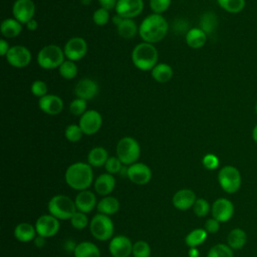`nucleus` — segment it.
<instances>
[{
    "label": "nucleus",
    "mask_w": 257,
    "mask_h": 257,
    "mask_svg": "<svg viewBox=\"0 0 257 257\" xmlns=\"http://www.w3.org/2000/svg\"><path fill=\"white\" fill-rule=\"evenodd\" d=\"M169 31V23L162 14L152 13L139 25V35L144 42L157 43L163 40Z\"/></svg>",
    "instance_id": "obj_1"
},
{
    "label": "nucleus",
    "mask_w": 257,
    "mask_h": 257,
    "mask_svg": "<svg viewBox=\"0 0 257 257\" xmlns=\"http://www.w3.org/2000/svg\"><path fill=\"white\" fill-rule=\"evenodd\" d=\"M64 179L70 188L78 191L86 190L93 180L91 166L82 162L74 163L66 169Z\"/></svg>",
    "instance_id": "obj_2"
},
{
    "label": "nucleus",
    "mask_w": 257,
    "mask_h": 257,
    "mask_svg": "<svg viewBox=\"0 0 257 257\" xmlns=\"http://www.w3.org/2000/svg\"><path fill=\"white\" fill-rule=\"evenodd\" d=\"M159 52L152 43L141 42L132 51V61L136 68L142 71H151L158 63Z\"/></svg>",
    "instance_id": "obj_3"
},
{
    "label": "nucleus",
    "mask_w": 257,
    "mask_h": 257,
    "mask_svg": "<svg viewBox=\"0 0 257 257\" xmlns=\"http://www.w3.org/2000/svg\"><path fill=\"white\" fill-rule=\"evenodd\" d=\"M63 49L56 44H48L42 47L36 57L37 64L43 69L58 68L64 59Z\"/></svg>",
    "instance_id": "obj_4"
},
{
    "label": "nucleus",
    "mask_w": 257,
    "mask_h": 257,
    "mask_svg": "<svg viewBox=\"0 0 257 257\" xmlns=\"http://www.w3.org/2000/svg\"><path fill=\"white\" fill-rule=\"evenodd\" d=\"M141 155L139 142L132 137H123L116 144V157L123 165L137 163Z\"/></svg>",
    "instance_id": "obj_5"
},
{
    "label": "nucleus",
    "mask_w": 257,
    "mask_h": 257,
    "mask_svg": "<svg viewBox=\"0 0 257 257\" xmlns=\"http://www.w3.org/2000/svg\"><path fill=\"white\" fill-rule=\"evenodd\" d=\"M48 211L50 215L59 220H67L71 219L73 214L76 212V206L69 197L56 195L48 202Z\"/></svg>",
    "instance_id": "obj_6"
},
{
    "label": "nucleus",
    "mask_w": 257,
    "mask_h": 257,
    "mask_svg": "<svg viewBox=\"0 0 257 257\" xmlns=\"http://www.w3.org/2000/svg\"><path fill=\"white\" fill-rule=\"evenodd\" d=\"M241 175L234 166H224L218 173V182L220 187L228 194L236 193L241 186Z\"/></svg>",
    "instance_id": "obj_7"
},
{
    "label": "nucleus",
    "mask_w": 257,
    "mask_h": 257,
    "mask_svg": "<svg viewBox=\"0 0 257 257\" xmlns=\"http://www.w3.org/2000/svg\"><path fill=\"white\" fill-rule=\"evenodd\" d=\"M92 236L99 241H106L113 234V223L111 219L104 214H96L89 225Z\"/></svg>",
    "instance_id": "obj_8"
},
{
    "label": "nucleus",
    "mask_w": 257,
    "mask_h": 257,
    "mask_svg": "<svg viewBox=\"0 0 257 257\" xmlns=\"http://www.w3.org/2000/svg\"><path fill=\"white\" fill-rule=\"evenodd\" d=\"M87 48V43L84 38L74 36L66 41L63 47V51L66 59L75 62L82 59L86 55Z\"/></svg>",
    "instance_id": "obj_9"
},
{
    "label": "nucleus",
    "mask_w": 257,
    "mask_h": 257,
    "mask_svg": "<svg viewBox=\"0 0 257 257\" xmlns=\"http://www.w3.org/2000/svg\"><path fill=\"white\" fill-rule=\"evenodd\" d=\"M78 124L86 136H92L96 134L102 125V116L95 109H87L80 117Z\"/></svg>",
    "instance_id": "obj_10"
},
{
    "label": "nucleus",
    "mask_w": 257,
    "mask_h": 257,
    "mask_svg": "<svg viewBox=\"0 0 257 257\" xmlns=\"http://www.w3.org/2000/svg\"><path fill=\"white\" fill-rule=\"evenodd\" d=\"M5 58L11 66L16 68H23L30 63L31 52L27 47L23 45H14L10 47Z\"/></svg>",
    "instance_id": "obj_11"
},
{
    "label": "nucleus",
    "mask_w": 257,
    "mask_h": 257,
    "mask_svg": "<svg viewBox=\"0 0 257 257\" xmlns=\"http://www.w3.org/2000/svg\"><path fill=\"white\" fill-rule=\"evenodd\" d=\"M12 14L20 23L26 24L34 17L35 4L32 0H15L12 5Z\"/></svg>",
    "instance_id": "obj_12"
},
{
    "label": "nucleus",
    "mask_w": 257,
    "mask_h": 257,
    "mask_svg": "<svg viewBox=\"0 0 257 257\" xmlns=\"http://www.w3.org/2000/svg\"><path fill=\"white\" fill-rule=\"evenodd\" d=\"M115 13L122 18L134 19L139 16L144 10L143 0H117L114 8Z\"/></svg>",
    "instance_id": "obj_13"
},
{
    "label": "nucleus",
    "mask_w": 257,
    "mask_h": 257,
    "mask_svg": "<svg viewBox=\"0 0 257 257\" xmlns=\"http://www.w3.org/2000/svg\"><path fill=\"white\" fill-rule=\"evenodd\" d=\"M126 177L137 185H146L151 181L152 171L144 163H135L126 169Z\"/></svg>",
    "instance_id": "obj_14"
},
{
    "label": "nucleus",
    "mask_w": 257,
    "mask_h": 257,
    "mask_svg": "<svg viewBox=\"0 0 257 257\" xmlns=\"http://www.w3.org/2000/svg\"><path fill=\"white\" fill-rule=\"evenodd\" d=\"M36 233L44 238L52 237L57 234L59 230L58 219L52 215H42L35 223Z\"/></svg>",
    "instance_id": "obj_15"
},
{
    "label": "nucleus",
    "mask_w": 257,
    "mask_h": 257,
    "mask_svg": "<svg viewBox=\"0 0 257 257\" xmlns=\"http://www.w3.org/2000/svg\"><path fill=\"white\" fill-rule=\"evenodd\" d=\"M212 216L219 222H227L234 215V205L226 198L217 199L211 208Z\"/></svg>",
    "instance_id": "obj_16"
},
{
    "label": "nucleus",
    "mask_w": 257,
    "mask_h": 257,
    "mask_svg": "<svg viewBox=\"0 0 257 257\" xmlns=\"http://www.w3.org/2000/svg\"><path fill=\"white\" fill-rule=\"evenodd\" d=\"M75 96L85 100H90L98 93V84L95 80L84 77L77 81L74 87Z\"/></svg>",
    "instance_id": "obj_17"
},
{
    "label": "nucleus",
    "mask_w": 257,
    "mask_h": 257,
    "mask_svg": "<svg viewBox=\"0 0 257 257\" xmlns=\"http://www.w3.org/2000/svg\"><path fill=\"white\" fill-rule=\"evenodd\" d=\"M133 245L127 237L119 235L110 240L108 249L113 257H128L133 252Z\"/></svg>",
    "instance_id": "obj_18"
},
{
    "label": "nucleus",
    "mask_w": 257,
    "mask_h": 257,
    "mask_svg": "<svg viewBox=\"0 0 257 257\" xmlns=\"http://www.w3.org/2000/svg\"><path fill=\"white\" fill-rule=\"evenodd\" d=\"M63 100L61 97L55 94H46L39 98L38 107L41 111L49 115H56L63 109Z\"/></svg>",
    "instance_id": "obj_19"
},
{
    "label": "nucleus",
    "mask_w": 257,
    "mask_h": 257,
    "mask_svg": "<svg viewBox=\"0 0 257 257\" xmlns=\"http://www.w3.org/2000/svg\"><path fill=\"white\" fill-rule=\"evenodd\" d=\"M196 195L190 189H183L178 191L173 196V205L176 209L181 211H186L192 208L196 202Z\"/></svg>",
    "instance_id": "obj_20"
},
{
    "label": "nucleus",
    "mask_w": 257,
    "mask_h": 257,
    "mask_svg": "<svg viewBox=\"0 0 257 257\" xmlns=\"http://www.w3.org/2000/svg\"><path fill=\"white\" fill-rule=\"evenodd\" d=\"M76 210L82 213L91 212L96 205L95 195L87 190L80 191L74 200Z\"/></svg>",
    "instance_id": "obj_21"
},
{
    "label": "nucleus",
    "mask_w": 257,
    "mask_h": 257,
    "mask_svg": "<svg viewBox=\"0 0 257 257\" xmlns=\"http://www.w3.org/2000/svg\"><path fill=\"white\" fill-rule=\"evenodd\" d=\"M208 35L200 28H190L185 34V41L187 45L193 49H199L203 47L207 42Z\"/></svg>",
    "instance_id": "obj_22"
},
{
    "label": "nucleus",
    "mask_w": 257,
    "mask_h": 257,
    "mask_svg": "<svg viewBox=\"0 0 257 257\" xmlns=\"http://www.w3.org/2000/svg\"><path fill=\"white\" fill-rule=\"evenodd\" d=\"M115 187V179L111 174H101L99 175L94 182V190L96 193L102 196L110 194Z\"/></svg>",
    "instance_id": "obj_23"
},
{
    "label": "nucleus",
    "mask_w": 257,
    "mask_h": 257,
    "mask_svg": "<svg viewBox=\"0 0 257 257\" xmlns=\"http://www.w3.org/2000/svg\"><path fill=\"white\" fill-rule=\"evenodd\" d=\"M0 31L5 38L17 37L22 31V23H20L14 17L6 18L1 22Z\"/></svg>",
    "instance_id": "obj_24"
},
{
    "label": "nucleus",
    "mask_w": 257,
    "mask_h": 257,
    "mask_svg": "<svg viewBox=\"0 0 257 257\" xmlns=\"http://www.w3.org/2000/svg\"><path fill=\"white\" fill-rule=\"evenodd\" d=\"M152 77L159 83H166L170 81L173 77L174 71L171 65L168 63H157L155 67L151 70Z\"/></svg>",
    "instance_id": "obj_25"
},
{
    "label": "nucleus",
    "mask_w": 257,
    "mask_h": 257,
    "mask_svg": "<svg viewBox=\"0 0 257 257\" xmlns=\"http://www.w3.org/2000/svg\"><path fill=\"white\" fill-rule=\"evenodd\" d=\"M117 34L124 39H133L139 33V26L134 19L123 18L118 25H116Z\"/></svg>",
    "instance_id": "obj_26"
},
{
    "label": "nucleus",
    "mask_w": 257,
    "mask_h": 257,
    "mask_svg": "<svg viewBox=\"0 0 257 257\" xmlns=\"http://www.w3.org/2000/svg\"><path fill=\"white\" fill-rule=\"evenodd\" d=\"M108 158L107 151L102 147L92 148L87 155V161L91 167L104 166Z\"/></svg>",
    "instance_id": "obj_27"
},
{
    "label": "nucleus",
    "mask_w": 257,
    "mask_h": 257,
    "mask_svg": "<svg viewBox=\"0 0 257 257\" xmlns=\"http://www.w3.org/2000/svg\"><path fill=\"white\" fill-rule=\"evenodd\" d=\"M246 241H247V235L245 231L240 228H235L231 230L227 237L228 246L234 250L242 249L246 244Z\"/></svg>",
    "instance_id": "obj_28"
},
{
    "label": "nucleus",
    "mask_w": 257,
    "mask_h": 257,
    "mask_svg": "<svg viewBox=\"0 0 257 257\" xmlns=\"http://www.w3.org/2000/svg\"><path fill=\"white\" fill-rule=\"evenodd\" d=\"M73 253L75 257H100L98 247L88 241L78 243L75 246Z\"/></svg>",
    "instance_id": "obj_29"
},
{
    "label": "nucleus",
    "mask_w": 257,
    "mask_h": 257,
    "mask_svg": "<svg viewBox=\"0 0 257 257\" xmlns=\"http://www.w3.org/2000/svg\"><path fill=\"white\" fill-rule=\"evenodd\" d=\"M35 234L36 229L29 223H20L14 229V236L20 242H30Z\"/></svg>",
    "instance_id": "obj_30"
},
{
    "label": "nucleus",
    "mask_w": 257,
    "mask_h": 257,
    "mask_svg": "<svg viewBox=\"0 0 257 257\" xmlns=\"http://www.w3.org/2000/svg\"><path fill=\"white\" fill-rule=\"evenodd\" d=\"M218 26V17L215 13L208 11L205 12L201 18H200V23H199V27L208 35V34H212Z\"/></svg>",
    "instance_id": "obj_31"
},
{
    "label": "nucleus",
    "mask_w": 257,
    "mask_h": 257,
    "mask_svg": "<svg viewBox=\"0 0 257 257\" xmlns=\"http://www.w3.org/2000/svg\"><path fill=\"white\" fill-rule=\"evenodd\" d=\"M119 209V202L114 197H104L97 203V210L100 214L112 215Z\"/></svg>",
    "instance_id": "obj_32"
},
{
    "label": "nucleus",
    "mask_w": 257,
    "mask_h": 257,
    "mask_svg": "<svg viewBox=\"0 0 257 257\" xmlns=\"http://www.w3.org/2000/svg\"><path fill=\"white\" fill-rule=\"evenodd\" d=\"M207 235L208 232L205 229H195L186 236L185 242L190 248L197 247L205 242V240L207 239Z\"/></svg>",
    "instance_id": "obj_33"
},
{
    "label": "nucleus",
    "mask_w": 257,
    "mask_h": 257,
    "mask_svg": "<svg viewBox=\"0 0 257 257\" xmlns=\"http://www.w3.org/2000/svg\"><path fill=\"white\" fill-rule=\"evenodd\" d=\"M58 72L62 78L69 80L74 78L77 75L78 68L74 61L65 59L58 67Z\"/></svg>",
    "instance_id": "obj_34"
},
{
    "label": "nucleus",
    "mask_w": 257,
    "mask_h": 257,
    "mask_svg": "<svg viewBox=\"0 0 257 257\" xmlns=\"http://www.w3.org/2000/svg\"><path fill=\"white\" fill-rule=\"evenodd\" d=\"M219 6L232 14H236L241 12L245 7V0H217Z\"/></svg>",
    "instance_id": "obj_35"
},
{
    "label": "nucleus",
    "mask_w": 257,
    "mask_h": 257,
    "mask_svg": "<svg viewBox=\"0 0 257 257\" xmlns=\"http://www.w3.org/2000/svg\"><path fill=\"white\" fill-rule=\"evenodd\" d=\"M207 257H233V249L225 244H217L209 250Z\"/></svg>",
    "instance_id": "obj_36"
},
{
    "label": "nucleus",
    "mask_w": 257,
    "mask_h": 257,
    "mask_svg": "<svg viewBox=\"0 0 257 257\" xmlns=\"http://www.w3.org/2000/svg\"><path fill=\"white\" fill-rule=\"evenodd\" d=\"M64 136L67 141H69L71 143H76L81 140L83 133H82L79 124L71 123L66 126V128L64 131Z\"/></svg>",
    "instance_id": "obj_37"
},
{
    "label": "nucleus",
    "mask_w": 257,
    "mask_h": 257,
    "mask_svg": "<svg viewBox=\"0 0 257 257\" xmlns=\"http://www.w3.org/2000/svg\"><path fill=\"white\" fill-rule=\"evenodd\" d=\"M87 110V100L82 98H74L69 103V111L76 116H81Z\"/></svg>",
    "instance_id": "obj_38"
},
{
    "label": "nucleus",
    "mask_w": 257,
    "mask_h": 257,
    "mask_svg": "<svg viewBox=\"0 0 257 257\" xmlns=\"http://www.w3.org/2000/svg\"><path fill=\"white\" fill-rule=\"evenodd\" d=\"M109 19H110L109 11L102 7H99L96 10H94L92 14V21L97 26H103L107 24Z\"/></svg>",
    "instance_id": "obj_39"
},
{
    "label": "nucleus",
    "mask_w": 257,
    "mask_h": 257,
    "mask_svg": "<svg viewBox=\"0 0 257 257\" xmlns=\"http://www.w3.org/2000/svg\"><path fill=\"white\" fill-rule=\"evenodd\" d=\"M133 255L134 257H150L151 248L150 245L143 240L137 241L133 245Z\"/></svg>",
    "instance_id": "obj_40"
},
{
    "label": "nucleus",
    "mask_w": 257,
    "mask_h": 257,
    "mask_svg": "<svg viewBox=\"0 0 257 257\" xmlns=\"http://www.w3.org/2000/svg\"><path fill=\"white\" fill-rule=\"evenodd\" d=\"M30 90H31V93L36 96V97H43L45 96L46 94H48V87H47V84L45 81L43 80H35L32 82L31 86H30Z\"/></svg>",
    "instance_id": "obj_41"
},
{
    "label": "nucleus",
    "mask_w": 257,
    "mask_h": 257,
    "mask_svg": "<svg viewBox=\"0 0 257 257\" xmlns=\"http://www.w3.org/2000/svg\"><path fill=\"white\" fill-rule=\"evenodd\" d=\"M210 205L208 203L207 200L203 199V198H200V199H197L194 206H193V211L195 213L196 216L198 217H205L208 215L209 211H210Z\"/></svg>",
    "instance_id": "obj_42"
},
{
    "label": "nucleus",
    "mask_w": 257,
    "mask_h": 257,
    "mask_svg": "<svg viewBox=\"0 0 257 257\" xmlns=\"http://www.w3.org/2000/svg\"><path fill=\"white\" fill-rule=\"evenodd\" d=\"M172 0H150V8L153 13L163 14L171 6Z\"/></svg>",
    "instance_id": "obj_43"
},
{
    "label": "nucleus",
    "mask_w": 257,
    "mask_h": 257,
    "mask_svg": "<svg viewBox=\"0 0 257 257\" xmlns=\"http://www.w3.org/2000/svg\"><path fill=\"white\" fill-rule=\"evenodd\" d=\"M70 222H71L72 227H74L75 229L81 230V229H84V228L87 226L88 220H87V217H86L85 213L76 211V212L73 214V216L71 217Z\"/></svg>",
    "instance_id": "obj_44"
},
{
    "label": "nucleus",
    "mask_w": 257,
    "mask_h": 257,
    "mask_svg": "<svg viewBox=\"0 0 257 257\" xmlns=\"http://www.w3.org/2000/svg\"><path fill=\"white\" fill-rule=\"evenodd\" d=\"M121 165L122 163L120 162V160L117 157H109L104 165L105 170L108 174H116L119 173L121 171Z\"/></svg>",
    "instance_id": "obj_45"
},
{
    "label": "nucleus",
    "mask_w": 257,
    "mask_h": 257,
    "mask_svg": "<svg viewBox=\"0 0 257 257\" xmlns=\"http://www.w3.org/2000/svg\"><path fill=\"white\" fill-rule=\"evenodd\" d=\"M202 164L207 170H215L219 167V159L214 154H207L203 157Z\"/></svg>",
    "instance_id": "obj_46"
},
{
    "label": "nucleus",
    "mask_w": 257,
    "mask_h": 257,
    "mask_svg": "<svg viewBox=\"0 0 257 257\" xmlns=\"http://www.w3.org/2000/svg\"><path fill=\"white\" fill-rule=\"evenodd\" d=\"M219 229H220V222L218 220H216L215 218H210L206 221L205 230L208 233H211V234L217 233L219 231Z\"/></svg>",
    "instance_id": "obj_47"
},
{
    "label": "nucleus",
    "mask_w": 257,
    "mask_h": 257,
    "mask_svg": "<svg viewBox=\"0 0 257 257\" xmlns=\"http://www.w3.org/2000/svg\"><path fill=\"white\" fill-rule=\"evenodd\" d=\"M100 7L106 9V10H111V9H114L115 6H116V3H117V0H97Z\"/></svg>",
    "instance_id": "obj_48"
},
{
    "label": "nucleus",
    "mask_w": 257,
    "mask_h": 257,
    "mask_svg": "<svg viewBox=\"0 0 257 257\" xmlns=\"http://www.w3.org/2000/svg\"><path fill=\"white\" fill-rule=\"evenodd\" d=\"M9 49H10V46H9L8 41L6 39H1L0 40V55L6 56Z\"/></svg>",
    "instance_id": "obj_49"
},
{
    "label": "nucleus",
    "mask_w": 257,
    "mask_h": 257,
    "mask_svg": "<svg viewBox=\"0 0 257 257\" xmlns=\"http://www.w3.org/2000/svg\"><path fill=\"white\" fill-rule=\"evenodd\" d=\"M25 26H26V29H27V30H29V31H35V30L38 28V22L33 18V19L29 20V21L25 24Z\"/></svg>",
    "instance_id": "obj_50"
},
{
    "label": "nucleus",
    "mask_w": 257,
    "mask_h": 257,
    "mask_svg": "<svg viewBox=\"0 0 257 257\" xmlns=\"http://www.w3.org/2000/svg\"><path fill=\"white\" fill-rule=\"evenodd\" d=\"M34 243H35V245H36L37 247L41 248V247H43L44 244H45V239H44V237L38 235V237H36V238L34 239Z\"/></svg>",
    "instance_id": "obj_51"
},
{
    "label": "nucleus",
    "mask_w": 257,
    "mask_h": 257,
    "mask_svg": "<svg viewBox=\"0 0 257 257\" xmlns=\"http://www.w3.org/2000/svg\"><path fill=\"white\" fill-rule=\"evenodd\" d=\"M199 250L196 247H192L189 250V257H199Z\"/></svg>",
    "instance_id": "obj_52"
},
{
    "label": "nucleus",
    "mask_w": 257,
    "mask_h": 257,
    "mask_svg": "<svg viewBox=\"0 0 257 257\" xmlns=\"http://www.w3.org/2000/svg\"><path fill=\"white\" fill-rule=\"evenodd\" d=\"M122 19H123V18H122L121 16H119L118 14H116V13H115V15L112 16V22L115 24V26L118 25Z\"/></svg>",
    "instance_id": "obj_53"
},
{
    "label": "nucleus",
    "mask_w": 257,
    "mask_h": 257,
    "mask_svg": "<svg viewBox=\"0 0 257 257\" xmlns=\"http://www.w3.org/2000/svg\"><path fill=\"white\" fill-rule=\"evenodd\" d=\"M252 139L257 144V123L255 124V126L253 127V131H252Z\"/></svg>",
    "instance_id": "obj_54"
},
{
    "label": "nucleus",
    "mask_w": 257,
    "mask_h": 257,
    "mask_svg": "<svg viewBox=\"0 0 257 257\" xmlns=\"http://www.w3.org/2000/svg\"><path fill=\"white\" fill-rule=\"evenodd\" d=\"M90 1H91V0H81V2H82L83 5H88V4L90 3Z\"/></svg>",
    "instance_id": "obj_55"
},
{
    "label": "nucleus",
    "mask_w": 257,
    "mask_h": 257,
    "mask_svg": "<svg viewBox=\"0 0 257 257\" xmlns=\"http://www.w3.org/2000/svg\"><path fill=\"white\" fill-rule=\"evenodd\" d=\"M255 111H256V114H257V103H256V105H255Z\"/></svg>",
    "instance_id": "obj_56"
}]
</instances>
